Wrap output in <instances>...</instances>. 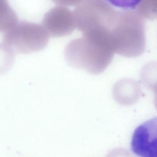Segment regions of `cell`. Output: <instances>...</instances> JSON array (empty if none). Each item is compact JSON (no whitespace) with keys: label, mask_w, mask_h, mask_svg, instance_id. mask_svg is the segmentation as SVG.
<instances>
[{"label":"cell","mask_w":157,"mask_h":157,"mask_svg":"<svg viewBox=\"0 0 157 157\" xmlns=\"http://www.w3.org/2000/svg\"><path fill=\"white\" fill-rule=\"evenodd\" d=\"M140 92L139 86L136 82L131 80H124L116 83L114 89V95L116 96L124 94L115 98L116 101H118L121 98L118 102L120 103L123 98H126L124 105L131 104L139 98L140 96H140Z\"/></svg>","instance_id":"52a82bcc"},{"label":"cell","mask_w":157,"mask_h":157,"mask_svg":"<svg viewBox=\"0 0 157 157\" xmlns=\"http://www.w3.org/2000/svg\"><path fill=\"white\" fill-rule=\"evenodd\" d=\"M117 12L106 0H82L73 12L76 28L82 33L96 28L110 30Z\"/></svg>","instance_id":"277c9868"},{"label":"cell","mask_w":157,"mask_h":157,"mask_svg":"<svg viewBox=\"0 0 157 157\" xmlns=\"http://www.w3.org/2000/svg\"><path fill=\"white\" fill-rule=\"evenodd\" d=\"M157 118L149 119L136 128L131 141V150L137 156L157 157Z\"/></svg>","instance_id":"8992f818"},{"label":"cell","mask_w":157,"mask_h":157,"mask_svg":"<svg viewBox=\"0 0 157 157\" xmlns=\"http://www.w3.org/2000/svg\"><path fill=\"white\" fill-rule=\"evenodd\" d=\"M135 9L143 19L155 20L157 16V0H140Z\"/></svg>","instance_id":"9c48e42d"},{"label":"cell","mask_w":157,"mask_h":157,"mask_svg":"<svg viewBox=\"0 0 157 157\" xmlns=\"http://www.w3.org/2000/svg\"><path fill=\"white\" fill-rule=\"evenodd\" d=\"M110 31L115 53L134 58L144 53L145 21L136 11L124 10L117 12L115 22Z\"/></svg>","instance_id":"7a4b0ae2"},{"label":"cell","mask_w":157,"mask_h":157,"mask_svg":"<svg viewBox=\"0 0 157 157\" xmlns=\"http://www.w3.org/2000/svg\"><path fill=\"white\" fill-rule=\"evenodd\" d=\"M53 2L60 6L71 7L76 6L82 0H51Z\"/></svg>","instance_id":"7c38bea8"},{"label":"cell","mask_w":157,"mask_h":157,"mask_svg":"<svg viewBox=\"0 0 157 157\" xmlns=\"http://www.w3.org/2000/svg\"><path fill=\"white\" fill-rule=\"evenodd\" d=\"M16 13L9 4L8 0H0V33H4L19 21Z\"/></svg>","instance_id":"ba28073f"},{"label":"cell","mask_w":157,"mask_h":157,"mask_svg":"<svg viewBox=\"0 0 157 157\" xmlns=\"http://www.w3.org/2000/svg\"><path fill=\"white\" fill-rule=\"evenodd\" d=\"M42 26L49 36L61 37L71 34L76 28L73 12L65 6H56L45 14Z\"/></svg>","instance_id":"5b68a950"},{"label":"cell","mask_w":157,"mask_h":157,"mask_svg":"<svg viewBox=\"0 0 157 157\" xmlns=\"http://www.w3.org/2000/svg\"><path fill=\"white\" fill-rule=\"evenodd\" d=\"M112 5L124 10H134L140 0H106Z\"/></svg>","instance_id":"8fae6325"},{"label":"cell","mask_w":157,"mask_h":157,"mask_svg":"<svg viewBox=\"0 0 157 157\" xmlns=\"http://www.w3.org/2000/svg\"><path fill=\"white\" fill-rule=\"evenodd\" d=\"M110 30L94 28L82 33L81 38L71 41L64 51L67 63L89 74L98 75L103 72L115 54Z\"/></svg>","instance_id":"6da1fadb"},{"label":"cell","mask_w":157,"mask_h":157,"mask_svg":"<svg viewBox=\"0 0 157 157\" xmlns=\"http://www.w3.org/2000/svg\"><path fill=\"white\" fill-rule=\"evenodd\" d=\"M15 53L4 43H0V75L4 74L13 65Z\"/></svg>","instance_id":"30bf717a"},{"label":"cell","mask_w":157,"mask_h":157,"mask_svg":"<svg viewBox=\"0 0 157 157\" xmlns=\"http://www.w3.org/2000/svg\"><path fill=\"white\" fill-rule=\"evenodd\" d=\"M2 40L15 54H29L44 49L49 36L41 25L21 21L4 33Z\"/></svg>","instance_id":"3957f363"}]
</instances>
